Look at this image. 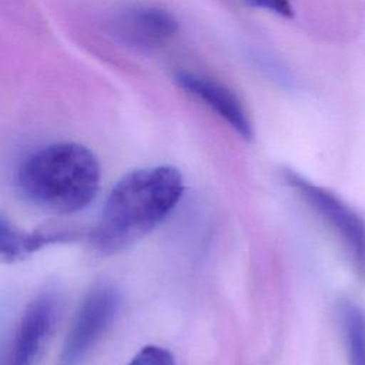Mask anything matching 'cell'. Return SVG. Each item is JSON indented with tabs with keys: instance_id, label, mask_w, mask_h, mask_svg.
Returning <instances> with one entry per match:
<instances>
[{
	"instance_id": "obj_1",
	"label": "cell",
	"mask_w": 365,
	"mask_h": 365,
	"mask_svg": "<svg viewBox=\"0 0 365 365\" xmlns=\"http://www.w3.org/2000/svg\"><path fill=\"white\" fill-rule=\"evenodd\" d=\"M182 191V175L173 165L145 167L125 174L107 195L88 232L90 245L106 255L131 247L164 221Z\"/></svg>"
},
{
	"instance_id": "obj_2",
	"label": "cell",
	"mask_w": 365,
	"mask_h": 365,
	"mask_svg": "<svg viewBox=\"0 0 365 365\" xmlns=\"http://www.w3.org/2000/svg\"><path fill=\"white\" fill-rule=\"evenodd\" d=\"M17 190L33 205L73 214L86 208L100 187V163L78 143H53L29 154L17 168Z\"/></svg>"
},
{
	"instance_id": "obj_3",
	"label": "cell",
	"mask_w": 365,
	"mask_h": 365,
	"mask_svg": "<svg viewBox=\"0 0 365 365\" xmlns=\"http://www.w3.org/2000/svg\"><path fill=\"white\" fill-rule=\"evenodd\" d=\"M282 177L338 235L356 269L365 274V221L338 195L295 171L284 170Z\"/></svg>"
},
{
	"instance_id": "obj_4",
	"label": "cell",
	"mask_w": 365,
	"mask_h": 365,
	"mask_svg": "<svg viewBox=\"0 0 365 365\" xmlns=\"http://www.w3.org/2000/svg\"><path fill=\"white\" fill-rule=\"evenodd\" d=\"M121 305L118 289L107 282L94 285L81 301L67 336L58 365H78L113 324Z\"/></svg>"
},
{
	"instance_id": "obj_5",
	"label": "cell",
	"mask_w": 365,
	"mask_h": 365,
	"mask_svg": "<svg viewBox=\"0 0 365 365\" xmlns=\"http://www.w3.org/2000/svg\"><path fill=\"white\" fill-rule=\"evenodd\" d=\"M58 312L60 299L56 292L34 297L16 325L3 365H34L53 332Z\"/></svg>"
},
{
	"instance_id": "obj_6",
	"label": "cell",
	"mask_w": 365,
	"mask_h": 365,
	"mask_svg": "<svg viewBox=\"0 0 365 365\" xmlns=\"http://www.w3.org/2000/svg\"><path fill=\"white\" fill-rule=\"evenodd\" d=\"M175 81L187 93L207 104L242 138L251 140L254 137L250 115L240 98L230 88L211 78L190 71H178L175 74Z\"/></svg>"
},
{
	"instance_id": "obj_7",
	"label": "cell",
	"mask_w": 365,
	"mask_h": 365,
	"mask_svg": "<svg viewBox=\"0 0 365 365\" xmlns=\"http://www.w3.org/2000/svg\"><path fill=\"white\" fill-rule=\"evenodd\" d=\"M114 30L124 43L147 50L170 40L178 30V21L164 9L135 6L117 17Z\"/></svg>"
},
{
	"instance_id": "obj_8",
	"label": "cell",
	"mask_w": 365,
	"mask_h": 365,
	"mask_svg": "<svg viewBox=\"0 0 365 365\" xmlns=\"http://www.w3.org/2000/svg\"><path fill=\"white\" fill-rule=\"evenodd\" d=\"M74 237V231L63 228L24 231L6 220L4 215L0 218V255L4 261L13 262L21 259L46 245L71 241Z\"/></svg>"
},
{
	"instance_id": "obj_9",
	"label": "cell",
	"mask_w": 365,
	"mask_h": 365,
	"mask_svg": "<svg viewBox=\"0 0 365 365\" xmlns=\"http://www.w3.org/2000/svg\"><path fill=\"white\" fill-rule=\"evenodd\" d=\"M339 322L349 365H365V309L345 301L339 307Z\"/></svg>"
},
{
	"instance_id": "obj_10",
	"label": "cell",
	"mask_w": 365,
	"mask_h": 365,
	"mask_svg": "<svg viewBox=\"0 0 365 365\" xmlns=\"http://www.w3.org/2000/svg\"><path fill=\"white\" fill-rule=\"evenodd\" d=\"M128 365H175V359L168 349L158 345H147L135 354Z\"/></svg>"
},
{
	"instance_id": "obj_11",
	"label": "cell",
	"mask_w": 365,
	"mask_h": 365,
	"mask_svg": "<svg viewBox=\"0 0 365 365\" xmlns=\"http://www.w3.org/2000/svg\"><path fill=\"white\" fill-rule=\"evenodd\" d=\"M248 4L268 10L271 13L279 14L282 17H291L292 16V6L289 0H245Z\"/></svg>"
}]
</instances>
